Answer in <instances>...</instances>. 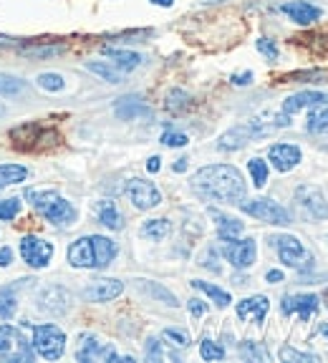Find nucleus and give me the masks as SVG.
I'll return each mask as SVG.
<instances>
[{
    "instance_id": "1",
    "label": "nucleus",
    "mask_w": 328,
    "mask_h": 363,
    "mask_svg": "<svg viewBox=\"0 0 328 363\" xmlns=\"http://www.w3.org/2000/svg\"><path fill=\"white\" fill-rule=\"evenodd\" d=\"M192 192L199 194L207 202L220 204H240L245 199V179L240 169L232 164H209L195 172L192 177Z\"/></svg>"
},
{
    "instance_id": "2",
    "label": "nucleus",
    "mask_w": 328,
    "mask_h": 363,
    "mask_svg": "<svg viewBox=\"0 0 328 363\" xmlns=\"http://www.w3.org/2000/svg\"><path fill=\"white\" fill-rule=\"evenodd\" d=\"M33 351L45 361H58L66 351V333L58 325H33Z\"/></svg>"
},
{
    "instance_id": "3",
    "label": "nucleus",
    "mask_w": 328,
    "mask_h": 363,
    "mask_svg": "<svg viewBox=\"0 0 328 363\" xmlns=\"http://www.w3.org/2000/svg\"><path fill=\"white\" fill-rule=\"evenodd\" d=\"M240 210L245 212V215L255 217V220L261 222H268V225H290V212L285 210V207H280L278 202H273V199L268 197H258V199H243V202L238 204Z\"/></svg>"
},
{
    "instance_id": "4",
    "label": "nucleus",
    "mask_w": 328,
    "mask_h": 363,
    "mask_svg": "<svg viewBox=\"0 0 328 363\" xmlns=\"http://www.w3.org/2000/svg\"><path fill=\"white\" fill-rule=\"evenodd\" d=\"M273 245H275V252L283 265L295 267V270L313 265V257L306 250V245L300 242L298 238H293V235H280V238L273 240Z\"/></svg>"
},
{
    "instance_id": "5",
    "label": "nucleus",
    "mask_w": 328,
    "mask_h": 363,
    "mask_svg": "<svg viewBox=\"0 0 328 363\" xmlns=\"http://www.w3.org/2000/svg\"><path fill=\"white\" fill-rule=\"evenodd\" d=\"M0 358H8V361H33L31 343L16 325H0Z\"/></svg>"
},
{
    "instance_id": "6",
    "label": "nucleus",
    "mask_w": 328,
    "mask_h": 363,
    "mask_svg": "<svg viewBox=\"0 0 328 363\" xmlns=\"http://www.w3.org/2000/svg\"><path fill=\"white\" fill-rule=\"evenodd\" d=\"M222 255L227 257V262H230L232 267H238V270H248V267L255 262V255H258V245H255L253 238L222 240Z\"/></svg>"
},
{
    "instance_id": "7",
    "label": "nucleus",
    "mask_w": 328,
    "mask_h": 363,
    "mask_svg": "<svg viewBox=\"0 0 328 363\" xmlns=\"http://www.w3.org/2000/svg\"><path fill=\"white\" fill-rule=\"evenodd\" d=\"M126 197L131 199V204H134L136 210H142V212L154 210V207L162 204V192H159L152 182H147V179H129L126 182Z\"/></svg>"
},
{
    "instance_id": "8",
    "label": "nucleus",
    "mask_w": 328,
    "mask_h": 363,
    "mask_svg": "<svg viewBox=\"0 0 328 363\" xmlns=\"http://www.w3.org/2000/svg\"><path fill=\"white\" fill-rule=\"evenodd\" d=\"M21 255L31 267L40 270L53 260V245L45 242L43 238H35V235H26L21 240Z\"/></svg>"
},
{
    "instance_id": "9",
    "label": "nucleus",
    "mask_w": 328,
    "mask_h": 363,
    "mask_svg": "<svg viewBox=\"0 0 328 363\" xmlns=\"http://www.w3.org/2000/svg\"><path fill=\"white\" fill-rule=\"evenodd\" d=\"M295 199H298V204L313 217V220H328V202L318 187H313V184H300V187L295 189Z\"/></svg>"
},
{
    "instance_id": "10",
    "label": "nucleus",
    "mask_w": 328,
    "mask_h": 363,
    "mask_svg": "<svg viewBox=\"0 0 328 363\" xmlns=\"http://www.w3.org/2000/svg\"><path fill=\"white\" fill-rule=\"evenodd\" d=\"M124 293V283L121 280H114V278H99V280H91L84 290V298L91 303H109L114 298H119Z\"/></svg>"
},
{
    "instance_id": "11",
    "label": "nucleus",
    "mask_w": 328,
    "mask_h": 363,
    "mask_svg": "<svg viewBox=\"0 0 328 363\" xmlns=\"http://www.w3.org/2000/svg\"><path fill=\"white\" fill-rule=\"evenodd\" d=\"M318 306H321V298L313 293H298V295H285L283 298V313L285 315H293V313H298L300 320H311L313 313L318 311Z\"/></svg>"
},
{
    "instance_id": "12",
    "label": "nucleus",
    "mask_w": 328,
    "mask_h": 363,
    "mask_svg": "<svg viewBox=\"0 0 328 363\" xmlns=\"http://www.w3.org/2000/svg\"><path fill=\"white\" fill-rule=\"evenodd\" d=\"M268 159H270V164L275 167L278 172H290L295 169V167L300 164V159H303V154H300V147H295V144H273L270 149H268Z\"/></svg>"
},
{
    "instance_id": "13",
    "label": "nucleus",
    "mask_w": 328,
    "mask_h": 363,
    "mask_svg": "<svg viewBox=\"0 0 328 363\" xmlns=\"http://www.w3.org/2000/svg\"><path fill=\"white\" fill-rule=\"evenodd\" d=\"M280 13L288 16L293 23H298V26H311V23H316L323 18L321 8L308 3V0H290V3H283V6H280Z\"/></svg>"
},
{
    "instance_id": "14",
    "label": "nucleus",
    "mask_w": 328,
    "mask_h": 363,
    "mask_svg": "<svg viewBox=\"0 0 328 363\" xmlns=\"http://www.w3.org/2000/svg\"><path fill=\"white\" fill-rule=\"evenodd\" d=\"M40 215L45 217V220L51 222V225L56 227H63V225H74L76 222V207L68 199H63L61 194H58L56 199H53L51 204H45L43 210H40Z\"/></svg>"
},
{
    "instance_id": "15",
    "label": "nucleus",
    "mask_w": 328,
    "mask_h": 363,
    "mask_svg": "<svg viewBox=\"0 0 328 363\" xmlns=\"http://www.w3.org/2000/svg\"><path fill=\"white\" fill-rule=\"evenodd\" d=\"M68 265L79 267V270H89V267H97V257H94V245H91V238H79L71 242L66 252Z\"/></svg>"
},
{
    "instance_id": "16",
    "label": "nucleus",
    "mask_w": 328,
    "mask_h": 363,
    "mask_svg": "<svg viewBox=\"0 0 328 363\" xmlns=\"http://www.w3.org/2000/svg\"><path fill=\"white\" fill-rule=\"evenodd\" d=\"M268 311H270V301H268L266 295H253V298H245V301L238 303L240 320H253L258 325L266 320Z\"/></svg>"
},
{
    "instance_id": "17",
    "label": "nucleus",
    "mask_w": 328,
    "mask_h": 363,
    "mask_svg": "<svg viewBox=\"0 0 328 363\" xmlns=\"http://www.w3.org/2000/svg\"><path fill=\"white\" fill-rule=\"evenodd\" d=\"M318 104H328V94H323V91H298V94H293V96H288L283 101V113L290 116V113L313 108Z\"/></svg>"
},
{
    "instance_id": "18",
    "label": "nucleus",
    "mask_w": 328,
    "mask_h": 363,
    "mask_svg": "<svg viewBox=\"0 0 328 363\" xmlns=\"http://www.w3.org/2000/svg\"><path fill=\"white\" fill-rule=\"evenodd\" d=\"M79 361H119V353L111 343H102L97 338H86L81 351L76 353Z\"/></svg>"
},
{
    "instance_id": "19",
    "label": "nucleus",
    "mask_w": 328,
    "mask_h": 363,
    "mask_svg": "<svg viewBox=\"0 0 328 363\" xmlns=\"http://www.w3.org/2000/svg\"><path fill=\"white\" fill-rule=\"evenodd\" d=\"M114 113L124 121H134V119H139V116H149L152 111H149V106L142 101V96H121L114 104Z\"/></svg>"
},
{
    "instance_id": "20",
    "label": "nucleus",
    "mask_w": 328,
    "mask_h": 363,
    "mask_svg": "<svg viewBox=\"0 0 328 363\" xmlns=\"http://www.w3.org/2000/svg\"><path fill=\"white\" fill-rule=\"evenodd\" d=\"M104 56L111 58L109 63H114V66L119 68L121 74H129V71H134V68L142 66V61H144L139 53L126 51V48H104Z\"/></svg>"
},
{
    "instance_id": "21",
    "label": "nucleus",
    "mask_w": 328,
    "mask_h": 363,
    "mask_svg": "<svg viewBox=\"0 0 328 363\" xmlns=\"http://www.w3.org/2000/svg\"><path fill=\"white\" fill-rule=\"evenodd\" d=\"M91 245H94L97 270H102V267L111 265V260L116 257V252H119L116 242H114V240H109V238H104V235H91Z\"/></svg>"
},
{
    "instance_id": "22",
    "label": "nucleus",
    "mask_w": 328,
    "mask_h": 363,
    "mask_svg": "<svg viewBox=\"0 0 328 363\" xmlns=\"http://www.w3.org/2000/svg\"><path fill=\"white\" fill-rule=\"evenodd\" d=\"M209 215H212V220L217 222V238L220 240L240 238V233L245 230V225L238 220V217H230V215H225V212L212 210V207H209Z\"/></svg>"
},
{
    "instance_id": "23",
    "label": "nucleus",
    "mask_w": 328,
    "mask_h": 363,
    "mask_svg": "<svg viewBox=\"0 0 328 363\" xmlns=\"http://www.w3.org/2000/svg\"><path fill=\"white\" fill-rule=\"evenodd\" d=\"M97 217L104 227H109V230H121V227H124V217H121V212L116 210V204L109 202V199H104V202L97 204Z\"/></svg>"
},
{
    "instance_id": "24",
    "label": "nucleus",
    "mask_w": 328,
    "mask_h": 363,
    "mask_svg": "<svg viewBox=\"0 0 328 363\" xmlns=\"http://www.w3.org/2000/svg\"><path fill=\"white\" fill-rule=\"evenodd\" d=\"M86 71L97 74L99 79H104L106 84H121V81H124V74L109 61H86Z\"/></svg>"
},
{
    "instance_id": "25",
    "label": "nucleus",
    "mask_w": 328,
    "mask_h": 363,
    "mask_svg": "<svg viewBox=\"0 0 328 363\" xmlns=\"http://www.w3.org/2000/svg\"><path fill=\"white\" fill-rule=\"evenodd\" d=\"M192 285L195 290H199V293H204L209 298V301L215 303L217 308H227L232 303V295L227 293V290H222V288H217V285H212V283H204V280H192Z\"/></svg>"
},
{
    "instance_id": "26",
    "label": "nucleus",
    "mask_w": 328,
    "mask_h": 363,
    "mask_svg": "<svg viewBox=\"0 0 328 363\" xmlns=\"http://www.w3.org/2000/svg\"><path fill=\"white\" fill-rule=\"evenodd\" d=\"M328 68H311V71H295L283 76V84H326Z\"/></svg>"
},
{
    "instance_id": "27",
    "label": "nucleus",
    "mask_w": 328,
    "mask_h": 363,
    "mask_svg": "<svg viewBox=\"0 0 328 363\" xmlns=\"http://www.w3.org/2000/svg\"><path fill=\"white\" fill-rule=\"evenodd\" d=\"M66 51V45L63 43H43V45H21V53L28 58H53V56H61Z\"/></svg>"
},
{
    "instance_id": "28",
    "label": "nucleus",
    "mask_w": 328,
    "mask_h": 363,
    "mask_svg": "<svg viewBox=\"0 0 328 363\" xmlns=\"http://www.w3.org/2000/svg\"><path fill=\"white\" fill-rule=\"evenodd\" d=\"M28 179V169L21 164H0V189L11 187V184H21Z\"/></svg>"
},
{
    "instance_id": "29",
    "label": "nucleus",
    "mask_w": 328,
    "mask_h": 363,
    "mask_svg": "<svg viewBox=\"0 0 328 363\" xmlns=\"http://www.w3.org/2000/svg\"><path fill=\"white\" fill-rule=\"evenodd\" d=\"M306 129L311 131V134H326L328 131V104H318V106H313L311 116H308Z\"/></svg>"
},
{
    "instance_id": "30",
    "label": "nucleus",
    "mask_w": 328,
    "mask_h": 363,
    "mask_svg": "<svg viewBox=\"0 0 328 363\" xmlns=\"http://www.w3.org/2000/svg\"><path fill=\"white\" fill-rule=\"evenodd\" d=\"M170 233H172L170 220H147V222L142 225V238L154 240V242L164 240Z\"/></svg>"
},
{
    "instance_id": "31",
    "label": "nucleus",
    "mask_w": 328,
    "mask_h": 363,
    "mask_svg": "<svg viewBox=\"0 0 328 363\" xmlns=\"http://www.w3.org/2000/svg\"><path fill=\"white\" fill-rule=\"evenodd\" d=\"M164 106H167V111H172V113H182L192 106V96L182 89H172L170 94H167V104H164Z\"/></svg>"
},
{
    "instance_id": "32",
    "label": "nucleus",
    "mask_w": 328,
    "mask_h": 363,
    "mask_svg": "<svg viewBox=\"0 0 328 363\" xmlns=\"http://www.w3.org/2000/svg\"><path fill=\"white\" fill-rule=\"evenodd\" d=\"M248 172H250V177H253V184L258 189H263L268 184V174H270V169H268V162L266 159H261V157H253L248 162Z\"/></svg>"
},
{
    "instance_id": "33",
    "label": "nucleus",
    "mask_w": 328,
    "mask_h": 363,
    "mask_svg": "<svg viewBox=\"0 0 328 363\" xmlns=\"http://www.w3.org/2000/svg\"><path fill=\"white\" fill-rule=\"evenodd\" d=\"M26 89H28V81H23L11 74H0V96H18Z\"/></svg>"
},
{
    "instance_id": "34",
    "label": "nucleus",
    "mask_w": 328,
    "mask_h": 363,
    "mask_svg": "<svg viewBox=\"0 0 328 363\" xmlns=\"http://www.w3.org/2000/svg\"><path fill=\"white\" fill-rule=\"evenodd\" d=\"M136 285H139L142 290H147V293L152 295V298H157V301H164L167 306H172V308L177 306V298L167 288H162V285L152 283V280H136Z\"/></svg>"
},
{
    "instance_id": "35",
    "label": "nucleus",
    "mask_w": 328,
    "mask_h": 363,
    "mask_svg": "<svg viewBox=\"0 0 328 363\" xmlns=\"http://www.w3.org/2000/svg\"><path fill=\"white\" fill-rule=\"evenodd\" d=\"M56 197H58L56 189H26V199H28L38 212L43 210L45 204H51Z\"/></svg>"
},
{
    "instance_id": "36",
    "label": "nucleus",
    "mask_w": 328,
    "mask_h": 363,
    "mask_svg": "<svg viewBox=\"0 0 328 363\" xmlns=\"http://www.w3.org/2000/svg\"><path fill=\"white\" fill-rule=\"evenodd\" d=\"M240 356L248 358V361H270V353L266 351V346L255 343V340H245L240 346Z\"/></svg>"
},
{
    "instance_id": "37",
    "label": "nucleus",
    "mask_w": 328,
    "mask_h": 363,
    "mask_svg": "<svg viewBox=\"0 0 328 363\" xmlns=\"http://www.w3.org/2000/svg\"><path fill=\"white\" fill-rule=\"evenodd\" d=\"M35 84L40 86L43 91H51V94H58V91L66 89V81H63L61 74H51V71H45L35 79Z\"/></svg>"
},
{
    "instance_id": "38",
    "label": "nucleus",
    "mask_w": 328,
    "mask_h": 363,
    "mask_svg": "<svg viewBox=\"0 0 328 363\" xmlns=\"http://www.w3.org/2000/svg\"><path fill=\"white\" fill-rule=\"evenodd\" d=\"M18 311V303H16V293L11 288L0 290V318L3 320H11Z\"/></svg>"
},
{
    "instance_id": "39",
    "label": "nucleus",
    "mask_w": 328,
    "mask_h": 363,
    "mask_svg": "<svg viewBox=\"0 0 328 363\" xmlns=\"http://www.w3.org/2000/svg\"><path fill=\"white\" fill-rule=\"evenodd\" d=\"M199 356H202L204 361H222V358H225V348H222L220 343H215V340L204 338L202 343H199Z\"/></svg>"
},
{
    "instance_id": "40",
    "label": "nucleus",
    "mask_w": 328,
    "mask_h": 363,
    "mask_svg": "<svg viewBox=\"0 0 328 363\" xmlns=\"http://www.w3.org/2000/svg\"><path fill=\"white\" fill-rule=\"evenodd\" d=\"M280 361H298V363H321V358L313 353H300L290 346H280Z\"/></svg>"
},
{
    "instance_id": "41",
    "label": "nucleus",
    "mask_w": 328,
    "mask_h": 363,
    "mask_svg": "<svg viewBox=\"0 0 328 363\" xmlns=\"http://www.w3.org/2000/svg\"><path fill=\"white\" fill-rule=\"evenodd\" d=\"M162 338L170 340L172 346H177V348H187V346H190V335H187L185 330H180V328H164Z\"/></svg>"
},
{
    "instance_id": "42",
    "label": "nucleus",
    "mask_w": 328,
    "mask_h": 363,
    "mask_svg": "<svg viewBox=\"0 0 328 363\" xmlns=\"http://www.w3.org/2000/svg\"><path fill=\"white\" fill-rule=\"evenodd\" d=\"M18 212H21V199H3L0 202V220H16Z\"/></svg>"
},
{
    "instance_id": "43",
    "label": "nucleus",
    "mask_w": 328,
    "mask_h": 363,
    "mask_svg": "<svg viewBox=\"0 0 328 363\" xmlns=\"http://www.w3.org/2000/svg\"><path fill=\"white\" fill-rule=\"evenodd\" d=\"M187 134H182V131H172V129H167L162 134V144L164 147H172V149H180V147H187Z\"/></svg>"
},
{
    "instance_id": "44",
    "label": "nucleus",
    "mask_w": 328,
    "mask_h": 363,
    "mask_svg": "<svg viewBox=\"0 0 328 363\" xmlns=\"http://www.w3.org/2000/svg\"><path fill=\"white\" fill-rule=\"evenodd\" d=\"M255 48L268 58V61H278V45L270 38H258L255 40Z\"/></svg>"
},
{
    "instance_id": "45",
    "label": "nucleus",
    "mask_w": 328,
    "mask_h": 363,
    "mask_svg": "<svg viewBox=\"0 0 328 363\" xmlns=\"http://www.w3.org/2000/svg\"><path fill=\"white\" fill-rule=\"evenodd\" d=\"M164 353H162V343L157 338H149L147 340V361H162Z\"/></svg>"
},
{
    "instance_id": "46",
    "label": "nucleus",
    "mask_w": 328,
    "mask_h": 363,
    "mask_svg": "<svg viewBox=\"0 0 328 363\" xmlns=\"http://www.w3.org/2000/svg\"><path fill=\"white\" fill-rule=\"evenodd\" d=\"M199 265L202 267H207V270H212V272H220V265H217V252L215 250H207L202 257H199Z\"/></svg>"
},
{
    "instance_id": "47",
    "label": "nucleus",
    "mask_w": 328,
    "mask_h": 363,
    "mask_svg": "<svg viewBox=\"0 0 328 363\" xmlns=\"http://www.w3.org/2000/svg\"><path fill=\"white\" fill-rule=\"evenodd\" d=\"M187 308H190V313H192L195 318H202L204 313H207V303L199 301V298H192V301H187Z\"/></svg>"
},
{
    "instance_id": "48",
    "label": "nucleus",
    "mask_w": 328,
    "mask_h": 363,
    "mask_svg": "<svg viewBox=\"0 0 328 363\" xmlns=\"http://www.w3.org/2000/svg\"><path fill=\"white\" fill-rule=\"evenodd\" d=\"M232 86H250L253 84V71H243V74H232Z\"/></svg>"
},
{
    "instance_id": "49",
    "label": "nucleus",
    "mask_w": 328,
    "mask_h": 363,
    "mask_svg": "<svg viewBox=\"0 0 328 363\" xmlns=\"http://www.w3.org/2000/svg\"><path fill=\"white\" fill-rule=\"evenodd\" d=\"M13 262V250L11 247H0V267H8Z\"/></svg>"
},
{
    "instance_id": "50",
    "label": "nucleus",
    "mask_w": 328,
    "mask_h": 363,
    "mask_svg": "<svg viewBox=\"0 0 328 363\" xmlns=\"http://www.w3.org/2000/svg\"><path fill=\"white\" fill-rule=\"evenodd\" d=\"M159 169H162V159H159V157H149L147 159V172H149V174H157Z\"/></svg>"
},
{
    "instance_id": "51",
    "label": "nucleus",
    "mask_w": 328,
    "mask_h": 363,
    "mask_svg": "<svg viewBox=\"0 0 328 363\" xmlns=\"http://www.w3.org/2000/svg\"><path fill=\"white\" fill-rule=\"evenodd\" d=\"M266 280H268L270 285L283 283V272H280V270H268V272H266Z\"/></svg>"
},
{
    "instance_id": "52",
    "label": "nucleus",
    "mask_w": 328,
    "mask_h": 363,
    "mask_svg": "<svg viewBox=\"0 0 328 363\" xmlns=\"http://www.w3.org/2000/svg\"><path fill=\"white\" fill-rule=\"evenodd\" d=\"M172 169H175L177 174H182V172H187V159H177L175 164H172Z\"/></svg>"
},
{
    "instance_id": "53",
    "label": "nucleus",
    "mask_w": 328,
    "mask_h": 363,
    "mask_svg": "<svg viewBox=\"0 0 328 363\" xmlns=\"http://www.w3.org/2000/svg\"><path fill=\"white\" fill-rule=\"evenodd\" d=\"M152 6H159V8H172L175 6V0H149Z\"/></svg>"
},
{
    "instance_id": "54",
    "label": "nucleus",
    "mask_w": 328,
    "mask_h": 363,
    "mask_svg": "<svg viewBox=\"0 0 328 363\" xmlns=\"http://www.w3.org/2000/svg\"><path fill=\"white\" fill-rule=\"evenodd\" d=\"M8 40H11V38H6V35H0V45H8Z\"/></svg>"
},
{
    "instance_id": "55",
    "label": "nucleus",
    "mask_w": 328,
    "mask_h": 363,
    "mask_svg": "<svg viewBox=\"0 0 328 363\" xmlns=\"http://www.w3.org/2000/svg\"><path fill=\"white\" fill-rule=\"evenodd\" d=\"M321 333H323V335H328V325H321Z\"/></svg>"
},
{
    "instance_id": "56",
    "label": "nucleus",
    "mask_w": 328,
    "mask_h": 363,
    "mask_svg": "<svg viewBox=\"0 0 328 363\" xmlns=\"http://www.w3.org/2000/svg\"><path fill=\"white\" fill-rule=\"evenodd\" d=\"M202 3H222V0H202Z\"/></svg>"
},
{
    "instance_id": "57",
    "label": "nucleus",
    "mask_w": 328,
    "mask_h": 363,
    "mask_svg": "<svg viewBox=\"0 0 328 363\" xmlns=\"http://www.w3.org/2000/svg\"><path fill=\"white\" fill-rule=\"evenodd\" d=\"M323 301H326V303H328V290H326V295H323Z\"/></svg>"
},
{
    "instance_id": "58",
    "label": "nucleus",
    "mask_w": 328,
    "mask_h": 363,
    "mask_svg": "<svg viewBox=\"0 0 328 363\" xmlns=\"http://www.w3.org/2000/svg\"><path fill=\"white\" fill-rule=\"evenodd\" d=\"M3 113H6V108H3V106H0V116H3Z\"/></svg>"
}]
</instances>
